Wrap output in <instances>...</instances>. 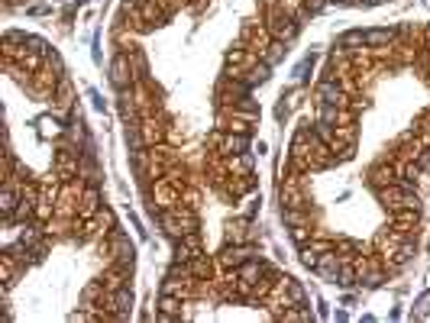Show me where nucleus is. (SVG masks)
<instances>
[{"label": "nucleus", "instance_id": "nucleus-1", "mask_svg": "<svg viewBox=\"0 0 430 323\" xmlns=\"http://www.w3.org/2000/svg\"><path fill=\"white\" fill-rule=\"evenodd\" d=\"M262 23L269 26V32L278 42H294L301 30V23L292 13H285V7L278 0H262Z\"/></svg>", "mask_w": 430, "mask_h": 323}, {"label": "nucleus", "instance_id": "nucleus-2", "mask_svg": "<svg viewBox=\"0 0 430 323\" xmlns=\"http://www.w3.org/2000/svg\"><path fill=\"white\" fill-rule=\"evenodd\" d=\"M162 230L169 236L181 239L188 233L198 230V207H188V204H178L172 210H162Z\"/></svg>", "mask_w": 430, "mask_h": 323}, {"label": "nucleus", "instance_id": "nucleus-3", "mask_svg": "<svg viewBox=\"0 0 430 323\" xmlns=\"http://www.w3.org/2000/svg\"><path fill=\"white\" fill-rule=\"evenodd\" d=\"M376 197L388 207V214H392V210H421V197H417V191L414 188H407V185H401V181L376 188Z\"/></svg>", "mask_w": 430, "mask_h": 323}, {"label": "nucleus", "instance_id": "nucleus-4", "mask_svg": "<svg viewBox=\"0 0 430 323\" xmlns=\"http://www.w3.org/2000/svg\"><path fill=\"white\" fill-rule=\"evenodd\" d=\"M237 42H239V46H246V49H253L259 59H265L269 46L275 42V36H272L269 26L262 23V16H259V20H249V23H243V30H239Z\"/></svg>", "mask_w": 430, "mask_h": 323}, {"label": "nucleus", "instance_id": "nucleus-5", "mask_svg": "<svg viewBox=\"0 0 430 323\" xmlns=\"http://www.w3.org/2000/svg\"><path fill=\"white\" fill-rule=\"evenodd\" d=\"M278 200H282V207L311 210V200H307V191H304V171H294L292 165H288V178H285L282 188H278Z\"/></svg>", "mask_w": 430, "mask_h": 323}, {"label": "nucleus", "instance_id": "nucleus-6", "mask_svg": "<svg viewBox=\"0 0 430 323\" xmlns=\"http://www.w3.org/2000/svg\"><path fill=\"white\" fill-rule=\"evenodd\" d=\"M314 97H317V104H330V107H359V100L346 91L340 81H330V78H323L321 85H317Z\"/></svg>", "mask_w": 430, "mask_h": 323}, {"label": "nucleus", "instance_id": "nucleus-7", "mask_svg": "<svg viewBox=\"0 0 430 323\" xmlns=\"http://www.w3.org/2000/svg\"><path fill=\"white\" fill-rule=\"evenodd\" d=\"M139 139H143V146H159V142H165L169 139V123H165V116H162V110H155V114H146L139 116Z\"/></svg>", "mask_w": 430, "mask_h": 323}, {"label": "nucleus", "instance_id": "nucleus-8", "mask_svg": "<svg viewBox=\"0 0 430 323\" xmlns=\"http://www.w3.org/2000/svg\"><path fill=\"white\" fill-rule=\"evenodd\" d=\"M288 281H292L288 275H278V278H275V285H272V291L265 294V298H262V307L269 310V314L275 317V320H278V317H282L285 310H288V307L294 304L292 294H288Z\"/></svg>", "mask_w": 430, "mask_h": 323}, {"label": "nucleus", "instance_id": "nucleus-9", "mask_svg": "<svg viewBox=\"0 0 430 323\" xmlns=\"http://www.w3.org/2000/svg\"><path fill=\"white\" fill-rule=\"evenodd\" d=\"M181 191L184 188H178L175 181H169V178H155V185H153V207L159 210H172L181 204Z\"/></svg>", "mask_w": 430, "mask_h": 323}, {"label": "nucleus", "instance_id": "nucleus-10", "mask_svg": "<svg viewBox=\"0 0 430 323\" xmlns=\"http://www.w3.org/2000/svg\"><path fill=\"white\" fill-rule=\"evenodd\" d=\"M110 85L117 91H126V87L136 85V78H133V65H130V52H117L114 62H110Z\"/></svg>", "mask_w": 430, "mask_h": 323}, {"label": "nucleus", "instance_id": "nucleus-11", "mask_svg": "<svg viewBox=\"0 0 430 323\" xmlns=\"http://www.w3.org/2000/svg\"><path fill=\"white\" fill-rule=\"evenodd\" d=\"M204 175H208L210 188L220 191V188L227 185V178H230V171H227V155H220L217 149H210V152L204 155Z\"/></svg>", "mask_w": 430, "mask_h": 323}, {"label": "nucleus", "instance_id": "nucleus-12", "mask_svg": "<svg viewBox=\"0 0 430 323\" xmlns=\"http://www.w3.org/2000/svg\"><path fill=\"white\" fill-rule=\"evenodd\" d=\"M246 259H253V249L246 246V243H223V249L217 252V262H220L223 269H239Z\"/></svg>", "mask_w": 430, "mask_h": 323}, {"label": "nucleus", "instance_id": "nucleus-13", "mask_svg": "<svg viewBox=\"0 0 430 323\" xmlns=\"http://www.w3.org/2000/svg\"><path fill=\"white\" fill-rule=\"evenodd\" d=\"M52 171L61 178V181H71V178H78V175H81V162H78V152H71V149H59V152H55Z\"/></svg>", "mask_w": 430, "mask_h": 323}, {"label": "nucleus", "instance_id": "nucleus-14", "mask_svg": "<svg viewBox=\"0 0 430 323\" xmlns=\"http://www.w3.org/2000/svg\"><path fill=\"white\" fill-rule=\"evenodd\" d=\"M155 97H159V94L153 91V85H149V81H136V85H133V100H136V107H139V116L162 110Z\"/></svg>", "mask_w": 430, "mask_h": 323}, {"label": "nucleus", "instance_id": "nucleus-15", "mask_svg": "<svg viewBox=\"0 0 430 323\" xmlns=\"http://www.w3.org/2000/svg\"><path fill=\"white\" fill-rule=\"evenodd\" d=\"M253 188H256V178L253 175H230V178H227V185L220 188V194L227 200H237V197H246Z\"/></svg>", "mask_w": 430, "mask_h": 323}, {"label": "nucleus", "instance_id": "nucleus-16", "mask_svg": "<svg viewBox=\"0 0 430 323\" xmlns=\"http://www.w3.org/2000/svg\"><path fill=\"white\" fill-rule=\"evenodd\" d=\"M340 269H343V259H340L337 246H333L330 252H323L321 259H317V265H314V272H317V275L323 278V281H337Z\"/></svg>", "mask_w": 430, "mask_h": 323}, {"label": "nucleus", "instance_id": "nucleus-17", "mask_svg": "<svg viewBox=\"0 0 430 323\" xmlns=\"http://www.w3.org/2000/svg\"><path fill=\"white\" fill-rule=\"evenodd\" d=\"M369 185L372 188H385V185H395L398 181V171H395V162H388V159H382L378 165H372L369 169Z\"/></svg>", "mask_w": 430, "mask_h": 323}, {"label": "nucleus", "instance_id": "nucleus-18", "mask_svg": "<svg viewBox=\"0 0 430 323\" xmlns=\"http://www.w3.org/2000/svg\"><path fill=\"white\" fill-rule=\"evenodd\" d=\"M130 272L126 265H107V272L100 275V285H104V291H120V288L130 285Z\"/></svg>", "mask_w": 430, "mask_h": 323}, {"label": "nucleus", "instance_id": "nucleus-19", "mask_svg": "<svg viewBox=\"0 0 430 323\" xmlns=\"http://www.w3.org/2000/svg\"><path fill=\"white\" fill-rule=\"evenodd\" d=\"M100 207H104V204H100L97 185H88L85 194H81V204H78V217H81V220H91V217H97Z\"/></svg>", "mask_w": 430, "mask_h": 323}, {"label": "nucleus", "instance_id": "nucleus-20", "mask_svg": "<svg viewBox=\"0 0 430 323\" xmlns=\"http://www.w3.org/2000/svg\"><path fill=\"white\" fill-rule=\"evenodd\" d=\"M417 224H421V210H392V217H388V226L401 233H414Z\"/></svg>", "mask_w": 430, "mask_h": 323}, {"label": "nucleus", "instance_id": "nucleus-21", "mask_svg": "<svg viewBox=\"0 0 430 323\" xmlns=\"http://www.w3.org/2000/svg\"><path fill=\"white\" fill-rule=\"evenodd\" d=\"M220 155H239L249 152V133H223V142L217 149Z\"/></svg>", "mask_w": 430, "mask_h": 323}, {"label": "nucleus", "instance_id": "nucleus-22", "mask_svg": "<svg viewBox=\"0 0 430 323\" xmlns=\"http://www.w3.org/2000/svg\"><path fill=\"white\" fill-rule=\"evenodd\" d=\"M16 272H20V259H16L13 252H7V249H4V255H0V281H4V291H10V288H13Z\"/></svg>", "mask_w": 430, "mask_h": 323}, {"label": "nucleus", "instance_id": "nucleus-23", "mask_svg": "<svg viewBox=\"0 0 430 323\" xmlns=\"http://www.w3.org/2000/svg\"><path fill=\"white\" fill-rule=\"evenodd\" d=\"M188 269H191V275L198 278V281H210L214 272H217V259H208V255L201 252V255H194V259L188 262Z\"/></svg>", "mask_w": 430, "mask_h": 323}, {"label": "nucleus", "instance_id": "nucleus-24", "mask_svg": "<svg viewBox=\"0 0 430 323\" xmlns=\"http://www.w3.org/2000/svg\"><path fill=\"white\" fill-rule=\"evenodd\" d=\"M136 7H139V13H143V20H146L149 26H162L165 23V20H169V13H165V10L159 7V4H155V0H136Z\"/></svg>", "mask_w": 430, "mask_h": 323}, {"label": "nucleus", "instance_id": "nucleus-25", "mask_svg": "<svg viewBox=\"0 0 430 323\" xmlns=\"http://www.w3.org/2000/svg\"><path fill=\"white\" fill-rule=\"evenodd\" d=\"M181 298H172V294H162L159 298V320H181Z\"/></svg>", "mask_w": 430, "mask_h": 323}, {"label": "nucleus", "instance_id": "nucleus-26", "mask_svg": "<svg viewBox=\"0 0 430 323\" xmlns=\"http://www.w3.org/2000/svg\"><path fill=\"white\" fill-rule=\"evenodd\" d=\"M265 272H269V265H265L262 259H246L243 265H239V278H243V281H249V285H256Z\"/></svg>", "mask_w": 430, "mask_h": 323}, {"label": "nucleus", "instance_id": "nucleus-27", "mask_svg": "<svg viewBox=\"0 0 430 323\" xmlns=\"http://www.w3.org/2000/svg\"><path fill=\"white\" fill-rule=\"evenodd\" d=\"M52 100H55V107H59V110H68V107H71V100H75V91H71V78H65V75L59 78V87H55Z\"/></svg>", "mask_w": 430, "mask_h": 323}, {"label": "nucleus", "instance_id": "nucleus-28", "mask_svg": "<svg viewBox=\"0 0 430 323\" xmlns=\"http://www.w3.org/2000/svg\"><path fill=\"white\" fill-rule=\"evenodd\" d=\"M227 171H230V175H253V155L249 152L227 155Z\"/></svg>", "mask_w": 430, "mask_h": 323}, {"label": "nucleus", "instance_id": "nucleus-29", "mask_svg": "<svg viewBox=\"0 0 430 323\" xmlns=\"http://www.w3.org/2000/svg\"><path fill=\"white\" fill-rule=\"evenodd\" d=\"M223 239L227 243H246L249 239V220H230L223 226Z\"/></svg>", "mask_w": 430, "mask_h": 323}, {"label": "nucleus", "instance_id": "nucleus-30", "mask_svg": "<svg viewBox=\"0 0 430 323\" xmlns=\"http://www.w3.org/2000/svg\"><path fill=\"white\" fill-rule=\"evenodd\" d=\"M104 294H107V291H104V285H100V278H97V281H91V285L81 291V304H85L88 310H97L100 300H104Z\"/></svg>", "mask_w": 430, "mask_h": 323}, {"label": "nucleus", "instance_id": "nucleus-31", "mask_svg": "<svg viewBox=\"0 0 430 323\" xmlns=\"http://www.w3.org/2000/svg\"><path fill=\"white\" fill-rule=\"evenodd\" d=\"M130 65H133V78L136 81H149V62H146V52L143 49H130Z\"/></svg>", "mask_w": 430, "mask_h": 323}, {"label": "nucleus", "instance_id": "nucleus-32", "mask_svg": "<svg viewBox=\"0 0 430 323\" xmlns=\"http://www.w3.org/2000/svg\"><path fill=\"white\" fill-rule=\"evenodd\" d=\"M398 42V32L395 30H369L366 32V46L378 49V46H395Z\"/></svg>", "mask_w": 430, "mask_h": 323}, {"label": "nucleus", "instance_id": "nucleus-33", "mask_svg": "<svg viewBox=\"0 0 430 323\" xmlns=\"http://www.w3.org/2000/svg\"><path fill=\"white\" fill-rule=\"evenodd\" d=\"M16 204H20V188L4 185V191H0V210H4V217H7V220L13 217Z\"/></svg>", "mask_w": 430, "mask_h": 323}, {"label": "nucleus", "instance_id": "nucleus-34", "mask_svg": "<svg viewBox=\"0 0 430 323\" xmlns=\"http://www.w3.org/2000/svg\"><path fill=\"white\" fill-rule=\"evenodd\" d=\"M340 49H343V52H359V49H366V32L362 30H350L346 32L343 39H340Z\"/></svg>", "mask_w": 430, "mask_h": 323}, {"label": "nucleus", "instance_id": "nucleus-35", "mask_svg": "<svg viewBox=\"0 0 430 323\" xmlns=\"http://www.w3.org/2000/svg\"><path fill=\"white\" fill-rule=\"evenodd\" d=\"M333 243H337V252H340V259H343V262H353L356 255L362 252V249H359V243H353V239H346V236L333 239Z\"/></svg>", "mask_w": 430, "mask_h": 323}, {"label": "nucleus", "instance_id": "nucleus-36", "mask_svg": "<svg viewBox=\"0 0 430 323\" xmlns=\"http://www.w3.org/2000/svg\"><path fill=\"white\" fill-rule=\"evenodd\" d=\"M278 4H282V7H285V13H292L294 20H298V23H304L307 16H311V10H307V4H304V0H278Z\"/></svg>", "mask_w": 430, "mask_h": 323}, {"label": "nucleus", "instance_id": "nucleus-37", "mask_svg": "<svg viewBox=\"0 0 430 323\" xmlns=\"http://www.w3.org/2000/svg\"><path fill=\"white\" fill-rule=\"evenodd\" d=\"M333 133H337V139H340V142H346V146H356V139H359L356 120H353V123H340V126H333Z\"/></svg>", "mask_w": 430, "mask_h": 323}, {"label": "nucleus", "instance_id": "nucleus-38", "mask_svg": "<svg viewBox=\"0 0 430 323\" xmlns=\"http://www.w3.org/2000/svg\"><path fill=\"white\" fill-rule=\"evenodd\" d=\"M39 136H46V139L61 136V123L55 116H39Z\"/></svg>", "mask_w": 430, "mask_h": 323}, {"label": "nucleus", "instance_id": "nucleus-39", "mask_svg": "<svg viewBox=\"0 0 430 323\" xmlns=\"http://www.w3.org/2000/svg\"><path fill=\"white\" fill-rule=\"evenodd\" d=\"M165 178H169V181H175L178 188H188V169H184L181 162H175V165H169V169H165Z\"/></svg>", "mask_w": 430, "mask_h": 323}, {"label": "nucleus", "instance_id": "nucleus-40", "mask_svg": "<svg viewBox=\"0 0 430 323\" xmlns=\"http://www.w3.org/2000/svg\"><path fill=\"white\" fill-rule=\"evenodd\" d=\"M269 71H272L269 62H259L256 68H249V75H246V85H249V87H253V85H262V81L269 78Z\"/></svg>", "mask_w": 430, "mask_h": 323}, {"label": "nucleus", "instance_id": "nucleus-41", "mask_svg": "<svg viewBox=\"0 0 430 323\" xmlns=\"http://www.w3.org/2000/svg\"><path fill=\"white\" fill-rule=\"evenodd\" d=\"M278 320L282 323H304V320H311V310H301V304H292Z\"/></svg>", "mask_w": 430, "mask_h": 323}, {"label": "nucleus", "instance_id": "nucleus-42", "mask_svg": "<svg viewBox=\"0 0 430 323\" xmlns=\"http://www.w3.org/2000/svg\"><path fill=\"white\" fill-rule=\"evenodd\" d=\"M97 224H100V230H104V236H110V233L117 230L114 210H110V207H100V210H97Z\"/></svg>", "mask_w": 430, "mask_h": 323}, {"label": "nucleus", "instance_id": "nucleus-43", "mask_svg": "<svg viewBox=\"0 0 430 323\" xmlns=\"http://www.w3.org/2000/svg\"><path fill=\"white\" fill-rule=\"evenodd\" d=\"M285 46H288V42H278V39H275V42L269 46V52H265V59H262V62H269V65L282 62V59H285Z\"/></svg>", "mask_w": 430, "mask_h": 323}, {"label": "nucleus", "instance_id": "nucleus-44", "mask_svg": "<svg viewBox=\"0 0 430 323\" xmlns=\"http://www.w3.org/2000/svg\"><path fill=\"white\" fill-rule=\"evenodd\" d=\"M314 236V230H311V224H304V226H292V239L298 243V246H304L307 239Z\"/></svg>", "mask_w": 430, "mask_h": 323}, {"label": "nucleus", "instance_id": "nucleus-45", "mask_svg": "<svg viewBox=\"0 0 430 323\" xmlns=\"http://www.w3.org/2000/svg\"><path fill=\"white\" fill-rule=\"evenodd\" d=\"M194 255H198V252H194V249L188 246V243H181V239H178V246H175V259H178V262H184V265H188V262H191Z\"/></svg>", "mask_w": 430, "mask_h": 323}, {"label": "nucleus", "instance_id": "nucleus-46", "mask_svg": "<svg viewBox=\"0 0 430 323\" xmlns=\"http://www.w3.org/2000/svg\"><path fill=\"white\" fill-rule=\"evenodd\" d=\"M414 130H417V133H424V136H430V107H427V110H421V116L414 120Z\"/></svg>", "mask_w": 430, "mask_h": 323}, {"label": "nucleus", "instance_id": "nucleus-47", "mask_svg": "<svg viewBox=\"0 0 430 323\" xmlns=\"http://www.w3.org/2000/svg\"><path fill=\"white\" fill-rule=\"evenodd\" d=\"M288 294H292V300H294V304H304V300H307L304 288H301L298 281H294V278H292V281H288Z\"/></svg>", "mask_w": 430, "mask_h": 323}, {"label": "nucleus", "instance_id": "nucleus-48", "mask_svg": "<svg viewBox=\"0 0 430 323\" xmlns=\"http://www.w3.org/2000/svg\"><path fill=\"white\" fill-rule=\"evenodd\" d=\"M198 200H201V194H198V188H184L181 191V204H188V207H198Z\"/></svg>", "mask_w": 430, "mask_h": 323}, {"label": "nucleus", "instance_id": "nucleus-49", "mask_svg": "<svg viewBox=\"0 0 430 323\" xmlns=\"http://www.w3.org/2000/svg\"><path fill=\"white\" fill-rule=\"evenodd\" d=\"M169 142H181V130L175 123H169Z\"/></svg>", "mask_w": 430, "mask_h": 323}, {"label": "nucleus", "instance_id": "nucleus-50", "mask_svg": "<svg viewBox=\"0 0 430 323\" xmlns=\"http://www.w3.org/2000/svg\"><path fill=\"white\" fill-rule=\"evenodd\" d=\"M191 4H198V0H178V7H191Z\"/></svg>", "mask_w": 430, "mask_h": 323}, {"label": "nucleus", "instance_id": "nucleus-51", "mask_svg": "<svg viewBox=\"0 0 430 323\" xmlns=\"http://www.w3.org/2000/svg\"><path fill=\"white\" fill-rule=\"evenodd\" d=\"M362 4H369V7H378V4H382V0H362Z\"/></svg>", "mask_w": 430, "mask_h": 323}]
</instances>
